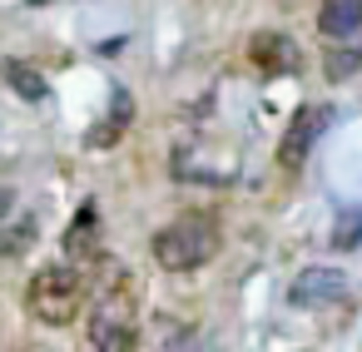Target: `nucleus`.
Here are the masks:
<instances>
[{"label":"nucleus","mask_w":362,"mask_h":352,"mask_svg":"<svg viewBox=\"0 0 362 352\" xmlns=\"http://www.w3.org/2000/svg\"><path fill=\"white\" fill-rule=\"evenodd\" d=\"M30 6H50V0H30Z\"/></svg>","instance_id":"ddd939ff"},{"label":"nucleus","mask_w":362,"mask_h":352,"mask_svg":"<svg viewBox=\"0 0 362 352\" xmlns=\"http://www.w3.org/2000/svg\"><path fill=\"white\" fill-rule=\"evenodd\" d=\"M214 253H218V228H214L209 218H199V213L174 218L169 228L154 233V258H159V268H169V273H194V268H204Z\"/></svg>","instance_id":"7ed1b4c3"},{"label":"nucleus","mask_w":362,"mask_h":352,"mask_svg":"<svg viewBox=\"0 0 362 352\" xmlns=\"http://www.w3.org/2000/svg\"><path fill=\"white\" fill-rule=\"evenodd\" d=\"M322 124H327V110H298V119L288 124V134H283V144H278V164L283 169H303L308 164V154H313V144H317V134H322Z\"/></svg>","instance_id":"20e7f679"},{"label":"nucleus","mask_w":362,"mask_h":352,"mask_svg":"<svg viewBox=\"0 0 362 352\" xmlns=\"http://www.w3.org/2000/svg\"><path fill=\"white\" fill-rule=\"evenodd\" d=\"M25 307H30V317L45 322V327L75 322V312L85 307V273H80L75 263H50V268H40V273L30 278V288H25Z\"/></svg>","instance_id":"f257e3e1"},{"label":"nucleus","mask_w":362,"mask_h":352,"mask_svg":"<svg viewBox=\"0 0 362 352\" xmlns=\"http://www.w3.org/2000/svg\"><path fill=\"white\" fill-rule=\"evenodd\" d=\"M65 253H70L75 268L100 258V218H95V209H80V218L65 228Z\"/></svg>","instance_id":"423d86ee"},{"label":"nucleus","mask_w":362,"mask_h":352,"mask_svg":"<svg viewBox=\"0 0 362 352\" xmlns=\"http://www.w3.org/2000/svg\"><path fill=\"white\" fill-rule=\"evenodd\" d=\"M317 25H322L327 40H352L362 30V0H327Z\"/></svg>","instance_id":"0eeeda50"},{"label":"nucleus","mask_w":362,"mask_h":352,"mask_svg":"<svg viewBox=\"0 0 362 352\" xmlns=\"http://www.w3.org/2000/svg\"><path fill=\"white\" fill-rule=\"evenodd\" d=\"M90 342H95V352H134V342H139V312H134L129 273H115V283L95 303V312H90Z\"/></svg>","instance_id":"f03ea898"},{"label":"nucleus","mask_w":362,"mask_h":352,"mask_svg":"<svg viewBox=\"0 0 362 352\" xmlns=\"http://www.w3.org/2000/svg\"><path fill=\"white\" fill-rule=\"evenodd\" d=\"M30 238H35V223H30V218H21L16 228H6V233H0V253H6V258H16V253H21Z\"/></svg>","instance_id":"f8f14e48"},{"label":"nucleus","mask_w":362,"mask_h":352,"mask_svg":"<svg viewBox=\"0 0 362 352\" xmlns=\"http://www.w3.org/2000/svg\"><path fill=\"white\" fill-rule=\"evenodd\" d=\"M0 75L11 80V90H16L21 100H45V75H40V70L21 65V60H6V65H0Z\"/></svg>","instance_id":"1a4fd4ad"},{"label":"nucleus","mask_w":362,"mask_h":352,"mask_svg":"<svg viewBox=\"0 0 362 352\" xmlns=\"http://www.w3.org/2000/svg\"><path fill=\"white\" fill-rule=\"evenodd\" d=\"M347 293V278L337 273V268H303L298 278H293V288H288V303L293 307H327V303H337Z\"/></svg>","instance_id":"39448f33"},{"label":"nucleus","mask_w":362,"mask_h":352,"mask_svg":"<svg viewBox=\"0 0 362 352\" xmlns=\"http://www.w3.org/2000/svg\"><path fill=\"white\" fill-rule=\"evenodd\" d=\"M248 55H253V65L268 70V75H283V70L298 65V50H293L288 35H258V40L248 45Z\"/></svg>","instance_id":"6e6552de"},{"label":"nucleus","mask_w":362,"mask_h":352,"mask_svg":"<svg viewBox=\"0 0 362 352\" xmlns=\"http://www.w3.org/2000/svg\"><path fill=\"white\" fill-rule=\"evenodd\" d=\"M124 119H129V95L119 90V95H115V119H105V129H95L90 144H115V139L124 134Z\"/></svg>","instance_id":"9d476101"},{"label":"nucleus","mask_w":362,"mask_h":352,"mask_svg":"<svg viewBox=\"0 0 362 352\" xmlns=\"http://www.w3.org/2000/svg\"><path fill=\"white\" fill-rule=\"evenodd\" d=\"M332 243H337V248H357V243H362V209H342V213H337Z\"/></svg>","instance_id":"9b49d317"}]
</instances>
